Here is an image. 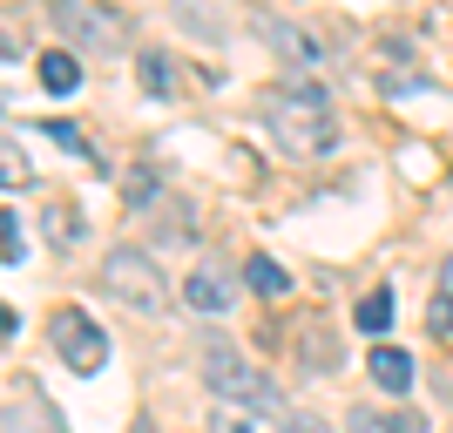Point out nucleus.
<instances>
[{
    "instance_id": "17",
    "label": "nucleus",
    "mask_w": 453,
    "mask_h": 433,
    "mask_svg": "<svg viewBox=\"0 0 453 433\" xmlns=\"http://www.w3.org/2000/svg\"><path fill=\"white\" fill-rule=\"evenodd\" d=\"M55 143H61V150H75L81 163L95 156V150H88V135H81V129H68V122H55Z\"/></svg>"
},
{
    "instance_id": "4",
    "label": "nucleus",
    "mask_w": 453,
    "mask_h": 433,
    "mask_svg": "<svg viewBox=\"0 0 453 433\" xmlns=\"http://www.w3.org/2000/svg\"><path fill=\"white\" fill-rule=\"evenodd\" d=\"M48 332H55V352L68 359L75 373H102V359H109V339H102V325H95L88 312L61 305L55 319H48Z\"/></svg>"
},
{
    "instance_id": "2",
    "label": "nucleus",
    "mask_w": 453,
    "mask_h": 433,
    "mask_svg": "<svg viewBox=\"0 0 453 433\" xmlns=\"http://www.w3.org/2000/svg\"><path fill=\"white\" fill-rule=\"evenodd\" d=\"M102 291H109L122 312H142V319H156V312L170 305V284H163L156 258L135 251V244H115L109 258H102Z\"/></svg>"
},
{
    "instance_id": "20",
    "label": "nucleus",
    "mask_w": 453,
    "mask_h": 433,
    "mask_svg": "<svg viewBox=\"0 0 453 433\" xmlns=\"http://www.w3.org/2000/svg\"><path fill=\"white\" fill-rule=\"evenodd\" d=\"M440 291H453V258H447V264H440Z\"/></svg>"
},
{
    "instance_id": "7",
    "label": "nucleus",
    "mask_w": 453,
    "mask_h": 433,
    "mask_svg": "<svg viewBox=\"0 0 453 433\" xmlns=\"http://www.w3.org/2000/svg\"><path fill=\"white\" fill-rule=\"evenodd\" d=\"M365 373H372L379 393H413V352H399V345H372Z\"/></svg>"
},
{
    "instance_id": "3",
    "label": "nucleus",
    "mask_w": 453,
    "mask_h": 433,
    "mask_svg": "<svg viewBox=\"0 0 453 433\" xmlns=\"http://www.w3.org/2000/svg\"><path fill=\"white\" fill-rule=\"evenodd\" d=\"M55 27L68 41H81V55H122L129 48V20L115 7H95V0H55Z\"/></svg>"
},
{
    "instance_id": "10",
    "label": "nucleus",
    "mask_w": 453,
    "mask_h": 433,
    "mask_svg": "<svg viewBox=\"0 0 453 433\" xmlns=\"http://www.w3.org/2000/svg\"><path fill=\"white\" fill-rule=\"evenodd\" d=\"M352 433H426V420H419V414H372V406H359V414H352Z\"/></svg>"
},
{
    "instance_id": "13",
    "label": "nucleus",
    "mask_w": 453,
    "mask_h": 433,
    "mask_svg": "<svg viewBox=\"0 0 453 433\" xmlns=\"http://www.w3.org/2000/svg\"><path fill=\"white\" fill-rule=\"evenodd\" d=\"M135 75H142V89H150V95H170V89H176L170 55H135Z\"/></svg>"
},
{
    "instance_id": "8",
    "label": "nucleus",
    "mask_w": 453,
    "mask_h": 433,
    "mask_svg": "<svg viewBox=\"0 0 453 433\" xmlns=\"http://www.w3.org/2000/svg\"><path fill=\"white\" fill-rule=\"evenodd\" d=\"M250 27H257V35H265L284 61H298V68H311V61H319V41H311V35H298V27H284L278 14H257Z\"/></svg>"
},
{
    "instance_id": "19",
    "label": "nucleus",
    "mask_w": 453,
    "mask_h": 433,
    "mask_svg": "<svg viewBox=\"0 0 453 433\" xmlns=\"http://www.w3.org/2000/svg\"><path fill=\"white\" fill-rule=\"evenodd\" d=\"M284 433H325V420H311V414H291V420H284Z\"/></svg>"
},
{
    "instance_id": "21",
    "label": "nucleus",
    "mask_w": 453,
    "mask_h": 433,
    "mask_svg": "<svg viewBox=\"0 0 453 433\" xmlns=\"http://www.w3.org/2000/svg\"><path fill=\"white\" fill-rule=\"evenodd\" d=\"M135 433H156V427H135Z\"/></svg>"
},
{
    "instance_id": "11",
    "label": "nucleus",
    "mask_w": 453,
    "mask_h": 433,
    "mask_svg": "<svg viewBox=\"0 0 453 433\" xmlns=\"http://www.w3.org/2000/svg\"><path fill=\"white\" fill-rule=\"evenodd\" d=\"M75 81H81V61L68 55V48H61V55H41V89L48 95H68Z\"/></svg>"
},
{
    "instance_id": "15",
    "label": "nucleus",
    "mask_w": 453,
    "mask_h": 433,
    "mask_svg": "<svg viewBox=\"0 0 453 433\" xmlns=\"http://www.w3.org/2000/svg\"><path fill=\"white\" fill-rule=\"evenodd\" d=\"M48 237H55L61 251H75L81 244V217L75 210H48Z\"/></svg>"
},
{
    "instance_id": "1",
    "label": "nucleus",
    "mask_w": 453,
    "mask_h": 433,
    "mask_svg": "<svg viewBox=\"0 0 453 433\" xmlns=\"http://www.w3.org/2000/svg\"><path fill=\"white\" fill-rule=\"evenodd\" d=\"M265 129L278 135L284 156H325L339 143V115L319 89H271L265 95Z\"/></svg>"
},
{
    "instance_id": "18",
    "label": "nucleus",
    "mask_w": 453,
    "mask_h": 433,
    "mask_svg": "<svg viewBox=\"0 0 453 433\" xmlns=\"http://www.w3.org/2000/svg\"><path fill=\"white\" fill-rule=\"evenodd\" d=\"M0 237H7V271H20V217H0Z\"/></svg>"
},
{
    "instance_id": "14",
    "label": "nucleus",
    "mask_w": 453,
    "mask_h": 433,
    "mask_svg": "<svg viewBox=\"0 0 453 433\" xmlns=\"http://www.w3.org/2000/svg\"><path fill=\"white\" fill-rule=\"evenodd\" d=\"M386 325H393V291H365L359 298V332H386Z\"/></svg>"
},
{
    "instance_id": "12",
    "label": "nucleus",
    "mask_w": 453,
    "mask_h": 433,
    "mask_svg": "<svg viewBox=\"0 0 453 433\" xmlns=\"http://www.w3.org/2000/svg\"><path fill=\"white\" fill-rule=\"evenodd\" d=\"M250 291H265V298H284V291H291L284 264H278V258H250Z\"/></svg>"
},
{
    "instance_id": "5",
    "label": "nucleus",
    "mask_w": 453,
    "mask_h": 433,
    "mask_svg": "<svg viewBox=\"0 0 453 433\" xmlns=\"http://www.w3.org/2000/svg\"><path fill=\"white\" fill-rule=\"evenodd\" d=\"M203 379L217 399H244V406H271V379L257 373V366H244L237 352H224V345H210L203 352Z\"/></svg>"
},
{
    "instance_id": "16",
    "label": "nucleus",
    "mask_w": 453,
    "mask_h": 433,
    "mask_svg": "<svg viewBox=\"0 0 453 433\" xmlns=\"http://www.w3.org/2000/svg\"><path fill=\"white\" fill-rule=\"evenodd\" d=\"M426 325H434V339H453V291H440V298L426 305Z\"/></svg>"
},
{
    "instance_id": "9",
    "label": "nucleus",
    "mask_w": 453,
    "mask_h": 433,
    "mask_svg": "<svg viewBox=\"0 0 453 433\" xmlns=\"http://www.w3.org/2000/svg\"><path fill=\"white\" fill-rule=\"evenodd\" d=\"M210 433H278L265 420V406H244V399H217V414H210Z\"/></svg>"
},
{
    "instance_id": "6",
    "label": "nucleus",
    "mask_w": 453,
    "mask_h": 433,
    "mask_svg": "<svg viewBox=\"0 0 453 433\" xmlns=\"http://www.w3.org/2000/svg\"><path fill=\"white\" fill-rule=\"evenodd\" d=\"M183 305L189 312H230V305H237V278H230V271H189Z\"/></svg>"
}]
</instances>
